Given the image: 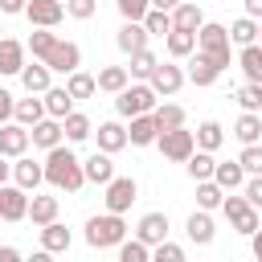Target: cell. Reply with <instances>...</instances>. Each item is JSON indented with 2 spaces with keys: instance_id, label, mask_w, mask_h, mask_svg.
Returning <instances> with one entry per match:
<instances>
[{
  "instance_id": "obj_1",
  "label": "cell",
  "mask_w": 262,
  "mask_h": 262,
  "mask_svg": "<svg viewBox=\"0 0 262 262\" xmlns=\"http://www.w3.org/2000/svg\"><path fill=\"white\" fill-rule=\"evenodd\" d=\"M45 180L53 184V188H66V192H78L82 184H86V168H82V160L70 151V147H49V156H45Z\"/></svg>"
},
{
  "instance_id": "obj_2",
  "label": "cell",
  "mask_w": 262,
  "mask_h": 262,
  "mask_svg": "<svg viewBox=\"0 0 262 262\" xmlns=\"http://www.w3.org/2000/svg\"><path fill=\"white\" fill-rule=\"evenodd\" d=\"M127 237V221H123V213H102V217H90L86 221V242L94 246V250H111V246H119Z\"/></svg>"
},
{
  "instance_id": "obj_3",
  "label": "cell",
  "mask_w": 262,
  "mask_h": 262,
  "mask_svg": "<svg viewBox=\"0 0 262 262\" xmlns=\"http://www.w3.org/2000/svg\"><path fill=\"white\" fill-rule=\"evenodd\" d=\"M156 86L151 82H135V86H123L119 94H115V111L123 115V119H131V115H147V111H156Z\"/></svg>"
},
{
  "instance_id": "obj_4",
  "label": "cell",
  "mask_w": 262,
  "mask_h": 262,
  "mask_svg": "<svg viewBox=\"0 0 262 262\" xmlns=\"http://www.w3.org/2000/svg\"><path fill=\"white\" fill-rule=\"evenodd\" d=\"M160 151H164V160H172V164H184L192 151H196V131H184V127H172V131H160Z\"/></svg>"
},
{
  "instance_id": "obj_5",
  "label": "cell",
  "mask_w": 262,
  "mask_h": 262,
  "mask_svg": "<svg viewBox=\"0 0 262 262\" xmlns=\"http://www.w3.org/2000/svg\"><path fill=\"white\" fill-rule=\"evenodd\" d=\"M229 45H233V41H229V29H225V25H217V20H205V25L196 29V49H205V53L221 57L225 66L233 61V57H229Z\"/></svg>"
},
{
  "instance_id": "obj_6",
  "label": "cell",
  "mask_w": 262,
  "mask_h": 262,
  "mask_svg": "<svg viewBox=\"0 0 262 262\" xmlns=\"http://www.w3.org/2000/svg\"><path fill=\"white\" fill-rule=\"evenodd\" d=\"M221 209H225V217H229V225H233L237 233L250 237V233L258 229V205H250V196H225Z\"/></svg>"
},
{
  "instance_id": "obj_7",
  "label": "cell",
  "mask_w": 262,
  "mask_h": 262,
  "mask_svg": "<svg viewBox=\"0 0 262 262\" xmlns=\"http://www.w3.org/2000/svg\"><path fill=\"white\" fill-rule=\"evenodd\" d=\"M221 70H229L221 57H213V53L196 49V57L188 61V82H196V86H213V82L221 78Z\"/></svg>"
},
{
  "instance_id": "obj_8",
  "label": "cell",
  "mask_w": 262,
  "mask_h": 262,
  "mask_svg": "<svg viewBox=\"0 0 262 262\" xmlns=\"http://www.w3.org/2000/svg\"><path fill=\"white\" fill-rule=\"evenodd\" d=\"M45 66H49L53 74H74V70L82 66V49H78L74 41H61V37H57V45L45 53Z\"/></svg>"
},
{
  "instance_id": "obj_9",
  "label": "cell",
  "mask_w": 262,
  "mask_h": 262,
  "mask_svg": "<svg viewBox=\"0 0 262 262\" xmlns=\"http://www.w3.org/2000/svg\"><path fill=\"white\" fill-rule=\"evenodd\" d=\"M135 196H139V184H135L131 176H115V180L106 184V209H111V213H127V209L135 205Z\"/></svg>"
},
{
  "instance_id": "obj_10",
  "label": "cell",
  "mask_w": 262,
  "mask_h": 262,
  "mask_svg": "<svg viewBox=\"0 0 262 262\" xmlns=\"http://www.w3.org/2000/svg\"><path fill=\"white\" fill-rule=\"evenodd\" d=\"M33 143V135H29V127L25 123H0V156H8V160H16V156H25V147Z\"/></svg>"
},
{
  "instance_id": "obj_11",
  "label": "cell",
  "mask_w": 262,
  "mask_h": 262,
  "mask_svg": "<svg viewBox=\"0 0 262 262\" xmlns=\"http://www.w3.org/2000/svg\"><path fill=\"white\" fill-rule=\"evenodd\" d=\"M25 16L33 25H41V29H57L61 16H66V4H57V0H29L25 4Z\"/></svg>"
},
{
  "instance_id": "obj_12",
  "label": "cell",
  "mask_w": 262,
  "mask_h": 262,
  "mask_svg": "<svg viewBox=\"0 0 262 262\" xmlns=\"http://www.w3.org/2000/svg\"><path fill=\"white\" fill-rule=\"evenodd\" d=\"M29 188H8V184H0V209H4V221H25L29 217V196H25Z\"/></svg>"
},
{
  "instance_id": "obj_13",
  "label": "cell",
  "mask_w": 262,
  "mask_h": 262,
  "mask_svg": "<svg viewBox=\"0 0 262 262\" xmlns=\"http://www.w3.org/2000/svg\"><path fill=\"white\" fill-rule=\"evenodd\" d=\"M147 37H151V33H147V25H143V20H127V25L119 29V37H115V45H119V49H123V53L131 57V53H139V49H147Z\"/></svg>"
},
{
  "instance_id": "obj_14",
  "label": "cell",
  "mask_w": 262,
  "mask_h": 262,
  "mask_svg": "<svg viewBox=\"0 0 262 262\" xmlns=\"http://www.w3.org/2000/svg\"><path fill=\"white\" fill-rule=\"evenodd\" d=\"M151 86H156V94H176L180 86H184V70L180 66H172V61H160L156 70H151V78H147Z\"/></svg>"
},
{
  "instance_id": "obj_15",
  "label": "cell",
  "mask_w": 262,
  "mask_h": 262,
  "mask_svg": "<svg viewBox=\"0 0 262 262\" xmlns=\"http://www.w3.org/2000/svg\"><path fill=\"white\" fill-rule=\"evenodd\" d=\"M29 135H33V143H37V147H45V151H49V147H57V143H61L66 127H61V119L45 115L41 123H33V127H29Z\"/></svg>"
},
{
  "instance_id": "obj_16",
  "label": "cell",
  "mask_w": 262,
  "mask_h": 262,
  "mask_svg": "<svg viewBox=\"0 0 262 262\" xmlns=\"http://www.w3.org/2000/svg\"><path fill=\"white\" fill-rule=\"evenodd\" d=\"M127 139L135 143V147H147V143H156L160 139V127H156V115L147 111V115H131V127H127Z\"/></svg>"
},
{
  "instance_id": "obj_17",
  "label": "cell",
  "mask_w": 262,
  "mask_h": 262,
  "mask_svg": "<svg viewBox=\"0 0 262 262\" xmlns=\"http://www.w3.org/2000/svg\"><path fill=\"white\" fill-rule=\"evenodd\" d=\"M82 168H86V180L90 184H111L115 180V164H111V151H94L90 160H82Z\"/></svg>"
},
{
  "instance_id": "obj_18",
  "label": "cell",
  "mask_w": 262,
  "mask_h": 262,
  "mask_svg": "<svg viewBox=\"0 0 262 262\" xmlns=\"http://www.w3.org/2000/svg\"><path fill=\"white\" fill-rule=\"evenodd\" d=\"M94 139H98V147H102V151H111V156H115V151H123V147L131 143V139H127V127H123V123H98Z\"/></svg>"
},
{
  "instance_id": "obj_19",
  "label": "cell",
  "mask_w": 262,
  "mask_h": 262,
  "mask_svg": "<svg viewBox=\"0 0 262 262\" xmlns=\"http://www.w3.org/2000/svg\"><path fill=\"white\" fill-rule=\"evenodd\" d=\"M135 237H143L147 246L164 242V237H168V213H143V217H139V229H135Z\"/></svg>"
},
{
  "instance_id": "obj_20",
  "label": "cell",
  "mask_w": 262,
  "mask_h": 262,
  "mask_svg": "<svg viewBox=\"0 0 262 262\" xmlns=\"http://www.w3.org/2000/svg\"><path fill=\"white\" fill-rule=\"evenodd\" d=\"M12 176H16V184H20V188H37V184L45 180V164H37V160H29V156H16Z\"/></svg>"
},
{
  "instance_id": "obj_21",
  "label": "cell",
  "mask_w": 262,
  "mask_h": 262,
  "mask_svg": "<svg viewBox=\"0 0 262 262\" xmlns=\"http://www.w3.org/2000/svg\"><path fill=\"white\" fill-rule=\"evenodd\" d=\"M184 229H188V237L196 242V246H209L213 242V217H209V209H196V213H188V221H184Z\"/></svg>"
},
{
  "instance_id": "obj_22",
  "label": "cell",
  "mask_w": 262,
  "mask_h": 262,
  "mask_svg": "<svg viewBox=\"0 0 262 262\" xmlns=\"http://www.w3.org/2000/svg\"><path fill=\"white\" fill-rule=\"evenodd\" d=\"M70 229L61 225V221H49V225H41V250H49V254H66L70 250Z\"/></svg>"
},
{
  "instance_id": "obj_23",
  "label": "cell",
  "mask_w": 262,
  "mask_h": 262,
  "mask_svg": "<svg viewBox=\"0 0 262 262\" xmlns=\"http://www.w3.org/2000/svg\"><path fill=\"white\" fill-rule=\"evenodd\" d=\"M205 25V12H201V4H188V0H180L176 8H172V29H188V33H196Z\"/></svg>"
},
{
  "instance_id": "obj_24",
  "label": "cell",
  "mask_w": 262,
  "mask_h": 262,
  "mask_svg": "<svg viewBox=\"0 0 262 262\" xmlns=\"http://www.w3.org/2000/svg\"><path fill=\"white\" fill-rule=\"evenodd\" d=\"M20 70H25V45L4 37L0 41V74H20Z\"/></svg>"
},
{
  "instance_id": "obj_25",
  "label": "cell",
  "mask_w": 262,
  "mask_h": 262,
  "mask_svg": "<svg viewBox=\"0 0 262 262\" xmlns=\"http://www.w3.org/2000/svg\"><path fill=\"white\" fill-rule=\"evenodd\" d=\"M41 98H45V111H49L53 119H66V115L74 111V94H70L66 86H49Z\"/></svg>"
},
{
  "instance_id": "obj_26",
  "label": "cell",
  "mask_w": 262,
  "mask_h": 262,
  "mask_svg": "<svg viewBox=\"0 0 262 262\" xmlns=\"http://www.w3.org/2000/svg\"><path fill=\"white\" fill-rule=\"evenodd\" d=\"M213 180H217L225 192H233L237 184H246V168H242V160H225V164H217V168H213Z\"/></svg>"
},
{
  "instance_id": "obj_27",
  "label": "cell",
  "mask_w": 262,
  "mask_h": 262,
  "mask_svg": "<svg viewBox=\"0 0 262 262\" xmlns=\"http://www.w3.org/2000/svg\"><path fill=\"white\" fill-rule=\"evenodd\" d=\"M45 115H49V111H45V98H16V111H12L16 123L33 127V123H41Z\"/></svg>"
},
{
  "instance_id": "obj_28",
  "label": "cell",
  "mask_w": 262,
  "mask_h": 262,
  "mask_svg": "<svg viewBox=\"0 0 262 262\" xmlns=\"http://www.w3.org/2000/svg\"><path fill=\"white\" fill-rule=\"evenodd\" d=\"M61 127H66V139H70V143H82V139L94 135V123H90L82 111H70V115L61 119Z\"/></svg>"
},
{
  "instance_id": "obj_29",
  "label": "cell",
  "mask_w": 262,
  "mask_h": 262,
  "mask_svg": "<svg viewBox=\"0 0 262 262\" xmlns=\"http://www.w3.org/2000/svg\"><path fill=\"white\" fill-rule=\"evenodd\" d=\"M49 74H53V70H49L45 61H41V66H25V70H20V82H25L29 94H45V90H49Z\"/></svg>"
},
{
  "instance_id": "obj_30",
  "label": "cell",
  "mask_w": 262,
  "mask_h": 262,
  "mask_svg": "<svg viewBox=\"0 0 262 262\" xmlns=\"http://www.w3.org/2000/svg\"><path fill=\"white\" fill-rule=\"evenodd\" d=\"M233 135H237L242 143H258V139H262V119H258V111H242V119L233 123Z\"/></svg>"
},
{
  "instance_id": "obj_31",
  "label": "cell",
  "mask_w": 262,
  "mask_h": 262,
  "mask_svg": "<svg viewBox=\"0 0 262 262\" xmlns=\"http://www.w3.org/2000/svg\"><path fill=\"white\" fill-rule=\"evenodd\" d=\"M184 168H188V176L192 180H213V168H217V160H213V151H192L188 160H184Z\"/></svg>"
},
{
  "instance_id": "obj_32",
  "label": "cell",
  "mask_w": 262,
  "mask_h": 262,
  "mask_svg": "<svg viewBox=\"0 0 262 262\" xmlns=\"http://www.w3.org/2000/svg\"><path fill=\"white\" fill-rule=\"evenodd\" d=\"M29 221H33V225L57 221V196H33V201H29Z\"/></svg>"
},
{
  "instance_id": "obj_33",
  "label": "cell",
  "mask_w": 262,
  "mask_h": 262,
  "mask_svg": "<svg viewBox=\"0 0 262 262\" xmlns=\"http://www.w3.org/2000/svg\"><path fill=\"white\" fill-rule=\"evenodd\" d=\"M237 66L246 70V78H250V82H262V45H258V41H254V45H242Z\"/></svg>"
},
{
  "instance_id": "obj_34",
  "label": "cell",
  "mask_w": 262,
  "mask_h": 262,
  "mask_svg": "<svg viewBox=\"0 0 262 262\" xmlns=\"http://www.w3.org/2000/svg\"><path fill=\"white\" fill-rule=\"evenodd\" d=\"M221 139H225V127H221L217 119H205V123L196 127V147H205V151H217V147H221Z\"/></svg>"
},
{
  "instance_id": "obj_35",
  "label": "cell",
  "mask_w": 262,
  "mask_h": 262,
  "mask_svg": "<svg viewBox=\"0 0 262 262\" xmlns=\"http://www.w3.org/2000/svg\"><path fill=\"white\" fill-rule=\"evenodd\" d=\"M229 41H233V45H254V41H258V20H254V16H237V20L229 25Z\"/></svg>"
},
{
  "instance_id": "obj_36",
  "label": "cell",
  "mask_w": 262,
  "mask_h": 262,
  "mask_svg": "<svg viewBox=\"0 0 262 262\" xmlns=\"http://www.w3.org/2000/svg\"><path fill=\"white\" fill-rule=\"evenodd\" d=\"M164 41H168V53H172V57H188V53L196 49V33H188V29H172Z\"/></svg>"
},
{
  "instance_id": "obj_37",
  "label": "cell",
  "mask_w": 262,
  "mask_h": 262,
  "mask_svg": "<svg viewBox=\"0 0 262 262\" xmlns=\"http://www.w3.org/2000/svg\"><path fill=\"white\" fill-rule=\"evenodd\" d=\"M127 66H106V70H98V90H106V94H119L123 86H127Z\"/></svg>"
},
{
  "instance_id": "obj_38",
  "label": "cell",
  "mask_w": 262,
  "mask_h": 262,
  "mask_svg": "<svg viewBox=\"0 0 262 262\" xmlns=\"http://www.w3.org/2000/svg\"><path fill=\"white\" fill-rule=\"evenodd\" d=\"M66 90H70L74 98H90V94L98 90V78H90V74L74 70V74H66Z\"/></svg>"
},
{
  "instance_id": "obj_39",
  "label": "cell",
  "mask_w": 262,
  "mask_h": 262,
  "mask_svg": "<svg viewBox=\"0 0 262 262\" xmlns=\"http://www.w3.org/2000/svg\"><path fill=\"white\" fill-rule=\"evenodd\" d=\"M151 115H156V127H160V131L184 127V106H176V102H164V106H156Z\"/></svg>"
},
{
  "instance_id": "obj_40",
  "label": "cell",
  "mask_w": 262,
  "mask_h": 262,
  "mask_svg": "<svg viewBox=\"0 0 262 262\" xmlns=\"http://www.w3.org/2000/svg\"><path fill=\"white\" fill-rule=\"evenodd\" d=\"M221 201H225V188L217 180H196V205L201 209H217Z\"/></svg>"
},
{
  "instance_id": "obj_41",
  "label": "cell",
  "mask_w": 262,
  "mask_h": 262,
  "mask_svg": "<svg viewBox=\"0 0 262 262\" xmlns=\"http://www.w3.org/2000/svg\"><path fill=\"white\" fill-rule=\"evenodd\" d=\"M147 258H151V246L143 237H131V242L123 237L119 242V262H147Z\"/></svg>"
},
{
  "instance_id": "obj_42",
  "label": "cell",
  "mask_w": 262,
  "mask_h": 262,
  "mask_svg": "<svg viewBox=\"0 0 262 262\" xmlns=\"http://www.w3.org/2000/svg\"><path fill=\"white\" fill-rule=\"evenodd\" d=\"M53 45H57V33L37 25V29H33V37H29V49H33V57H37V61H45V53H49Z\"/></svg>"
},
{
  "instance_id": "obj_43",
  "label": "cell",
  "mask_w": 262,
  "mask_h": 262,
  "mask_svg": "<svg viewBox=\"0 0 262 262\" xmlns=\"http://www.w3.org/2000/svg\"><path fill=\"white\" fill-rule=\"evenodd\" d=\"M143 25H147L151 37H168V33H172V12H164V8H147Z\"/></svg>"
},
{
  "instance_id": "obj_44",
  "label": "cell",
  "mask_w": 262,
  "mask_h": 262,
  "mask_svg": "<svg viewBox=\"0 0 262 262\" xmlns=\"http://www.w3.org/2000/svg\"><path fill=\"white\" fill-rule=\"evenodd\" d=\"M160 61H156V53L151 49H139V53H131V78H151V70H156Z\"/></svg>"
},
{
  "instance_id": "obj_45",
  "label": "cell",
  "mask_w": 262,
  "mask_h": 262,
  "mask_svg": "<svg viewBox=\"0 0 262 262\" xmlns=\"http://www.w3.org/2000/svg\"><path fill=\"white\" fill-rule=\"evenodd\" d=\"M237 102H242V111H262V82H246L237 90Z\"/></svg>"
},
{
  "instance_id": "obj_46",
  "label": "cell",
  "mask_w": 262,
  "mask_h": 262,
  "mask_svg": "<svg viewBox=\"0 0 262 262\" xmlns=\"http://www.w3.org/2000/svg\"><path fill=\"white\" fill-rule=\"evenodd\" d=\"M151 258H156V262H184V250H180L176 242H168V237H164V242H156V246H151Z\"/></svg>"
},
{
  "instance_id": "obj_47",
  "label": "cell",
  "mask_w": 262,
  "mask_h": 262,
  "mask_svg": "<svg viewBox=\"0 0 262 262\" xmlns=\"http://www.w3.org/2000/svg\"><path fill=\"white\" fill-rule=\"evenodd\" d=\"M237 160H242V168H246V176H254V172H262V143H246Z\"/></svg>"
},
{
  "instance_id": "obj_48",
  "label": "cell",
  "mask_w": 262,
  "mask_h": 262,
  "mask_svg": "<svg viewBox=\"0 0 262 262\" xmlns=\"http://www.w3.org/2000/svg\"><path fill=\"white\" fill-rule=\"evenodd\" d=\"M115 4H119L123 20H143V16H147V8H151V0H115Z\"/></svg>"
},
{
  "instance_id": "obj_49",
  "label": "cell",
  "mask_w": 262,
  "mask_h": 262,
  "mask_svg": "<svg viewBox=\"0 0 262 262\" xmlns=\"http://www.w3.org/2000/svg\"><path fill=\"white\" fill-rule=\"evenodd\" d=\"M94 8H98V0H66V12H70V16H78V20H90V16H94Z\"/></svg>"
},
{
  "instance_id": "obj_50",
  "label": "cell",
  "mask_w": 262,
  "mask_h": 262,
  "mask_svg": "<svg viewBox=\"0 0 262 262\" xmlns=\"http://www.w3.org/2000/svg\"><path fill=\"white\" fill-rule=\"evenodd\" d=\"M246 196H250V205L262 209V172H254V176L246 180Z\"/></svg>"
},
{
  "instance_id": "obj_51",
  "label": "cell",
  "mask_w": 262,
  "mask_h": 262,
  "mask_svg": "<svg viewBox=\"0 0 262 262\" xmlns=\"http://www.w3.org/2000/svg\"><path fill=\"white\" fill-rule=\"evenodd\" d=\"M12 111H16V98L0 86V123H8V119H12Z\"/></svg>"
},
{
  "instance_id": "obj_52",
  "label": "cell",
  "mask_w": 262,
  "mask_h": 262,
  "mask_svg": "<svg viewBox=\"0 0 262 262\" xmlns=\"http://www.w3.org/2000/svg\"><path fill=\"white\" fill-rule=\"evenodd\" d=\"M25 4H29V0H0V12L16 16V12H25Z\"/></svg>"
},
{
  "instance_id": "obj_53",
  "label": "cell",
  "mask_w": 262,
  "mask_h": 262,
  "mask_svg": "<svg viewBox=\"0 0 262 262\" xmlns=\"http://www.w3.org/2000/svg\"><path fill=\"white\" fill-rule=\"evenodd\" d=\"M246 4V16H254V20H262V0H242Z\"/></svg>"
},
{
  "instance_id": "obj_54",
  "label": "cell",
  "mask_w": 262,
  "mask_h": 262,
  "mask_svg": "<svg viewBox=\"0 0 262 262\" xmlns=\"http://www.w3.org/2000/svg\"><path fill=\"white\" fill-rule=\"evenodd\" d=\"M250 250H254V258L262 262V229H254V233H250Z\"/></svg>"
},
{
  "instance_id": "obj_55",
  "label": "cell",
  "mask_w": 262,
  "mask_h": 262,
  "mask_svg": "<svg viewBox=\"0 0 262 262\" xmlns=\"http://www.w3.org/2000/svg\"><path fill=\"white\" fill-rule=\"evenodd\" d=\"M16 258H20L16 246H0V262H16Z\"/></svg>"
},
{
  "instance_id": "obj_56",
  "label": "cell",
  "mask_w": 262,
  "mask_h": 262,
  "mask_svg": "<svg viewBox=\"0 0 262 262\" xmlns=\"http://www.w3.org/2000/svg\"><path fill=\"white\" fill-rule=\"evenodd\" d=\"M176 4H180V0H151V8H164V12H172Z\"/></svg>"
},
{
  "instance_id": "obj_57",
  "label": "cell",
  "mask_w": 262,
  "mask_h": 262,
  "mask_svg": "<svg viewBox=\"0 0 262 262\" xmlns=\"http://www.w3.org/2000/svg\"><path fill=\"white\" fill-rule=\"evenodd\" d=\"M4 160H8V156H0V184H4V180H8V172H12V164H4Z\"/></svg>"
},
{
  "instance_id": "obj_58",
  "label": "cell",
  "mask_w": 262,
  "mask_h": 262,
  "mask_svg": "<svg viewBox=\"0 0 262 262\" xmlns=\"http://www.w3.org/2000/svg\"><path fill=\"white\" fill-rule=\"evenodd\" d=\"M258 37H262V20H258Z\"/></svg>"
},
{
  "instance_id": "obj_59",
  "label": "cell",
  "mask_w": 262,
  "mask_h": 262,
  "mask_svg": "<svg viewBox=\"0 0 262 262\" xmlns=\"http://www.w3.org/2000/svg\"><path fill=\"white\" fill-rule=\"evenodd\" d=\"M0 221H4V209H0Z\"/></svg>"
}]
</instances>
